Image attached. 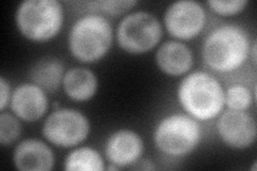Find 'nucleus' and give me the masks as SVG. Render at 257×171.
Listing matches in <instances>:
<instances>
[{"label":"nucleus","instance_id":"nucleus-1","mask_svg":"<svg viewBox=\"0 0 257 171\" xmlns=\"http://www.w3.org/2000/svg\"><path fill=\"white\" fill-rule=\"evenodd\" d=\"M203 58L215 72L235 71L245 61L248 39L245 31L235 25H224L208 35L203 44Z\"/></svg>","mask_w":257,"mask_h":171},{"label":"nucleus","instance_id":"nucleus-2","mask_svg":"<svg viewBox=\"0 0 257 171\" xmlns=\"http://www.w3.org/2000/svg\"><path fill=\"white\" fill-rule=\"evenodd\" d=\"M178 99L191 116L198 120H210L221 112L225 93L214 77L205 72H195L181 81Z\"/></svg>","mask_w":257,"mask_h":171},{"label":"nucleus","instance_id":"nucleus-3","mask_svg":"<svg viewBox=\"0 0 257 171\" xmlns=\"http://www.w3.org/2000/svg\"><path fill=\"white\" fill-rule=\"evenodd\" d=\"M112 41L109 22L99 14H87L71 29L70 51L82 62H94L106 55Z\"/></svg>","mask_w":257,"mask_h":171},{"label":"nucleus","instance_id":"nucleus-4","mask_svg":"<svg viewBox=\"0 0 257 171\" xmlns=\"http://www.w3.org/2000/svg\"><path fill=\"white\" fill-rule=\"evenodd\" d=\"M63 23L62 6L56 0H26L16 12V25L32 41H46L58 34Z\"/></svg>","mask_w":257,"mask_h":171},{"label":"nucleus","instance_id":"nucleus-5","mask_svg":"<svg viewBox=\"0 0 257 171\" xmlns=\"http://www.w3.org/2000/svg\"><path fill=\"white\" fill-rule=\"evenodd\" d=\"M202 131L197 122L186 115L164 118L157 126L155 141L160 151L171 156H184L199 143Z\"/></svg>","mask_w":257,"mask_h":171},{"label":"nucleus","instance_id":"nucleus-6","mask_svg":"<svg viewBox=\"0 0 257 171\" xmlns=\"http://www.w3.org/2000/svg\"><path fill=\"white\" fill-rule=\"evenodd\" d=\"M162 37V26L157 16L139 11L126 15L117 29L118 43L130 54H144L152 50Z\"/></svg>","mask_w":257,"mask_h":171},{"label":"nucleus","instance_id":"nucleus-7","mask_svg":"<svg viewBox=\"0 0 257 171\" xmlns=\"http://www.w3.org/2000/svg\"><path fill=\"white\" fill-rule=\"evenodd\" d=\"M90 131V124L82 112L71 108L54 111L44 122L42 133L55 145L69 148L84 141Z\"/></svg>","mask_w":257,"mask_h":171},{"label":"nucleus","instance_id":"nucleus-8","mask_svg":"<svg viewBox=\"0 0 257 171\" xmlns=\"http://www.w3.org/2000/svg\"><path fill=\"white\" fill-rule=\"evenodd\" d=\"M206 22L203 7L192 0H181L167 8L165 26L170 34L178 39L189 40L202 31Z\"/></svg>","mask_w":257,"mask_h":171},{"label":"nucleus","instance_id":"nucleus-9","mask_svg":"<svg viewBox=\"0 0 257 171\" xmlns=\"http://www.w3.org/2000/svg\"><path fill=\"white\" fill-rule=\"evenodd\" d=\"M218 132L222 140L235 149H245L256 139V122L243 110L225 111L218 121Z\"/></svg>","mask_w":257,"mask_h":171},{"label":"nucleus","instance_id":"nucleus-10","mask_svg":"<svg viewBox=\"0 0 257 171\" xmlns=\"http://www.w3.org/2000/svg\"><path fill=\"white\" fill-rule=\"evenodd\" d=\"M11 108L23 120L37 121L48 108L46 93L35 84H23L15 89L11 96Z\"/></svg>","mask_w":257,"mask_h":171},{"label":"nucleus","instance_id":"nucleus-11","mask_svg":"<svg viewBox=\"0 0 257 171\" xmlns=\"http://www.w3.org/2000/svg\"><path fill=\"white\" fill-rule=\"evenodd\" d=\"M143 150L144 143L139 134L130 129H120L109 136L105 154L111 164L124 167L138 160Z\"/></svg>","mask_w":257,"mask_h":171},{"label":"nucleus","instance_id":"nucleus-12","mask_svg":"<svg viewBox=\"0 0 257 171\" xmlns=\"http://www.w3.org/2000/svg\"><path fill=\"white\" fill-rule=\"evenodd\" d=\"M15 167L22 171H48L54 168V153L46 143L26 139L16 146L13 153Z\"/></svg>","mask_w":257,"mask_h":171},{"label":"nucleus","instance_id":"nucleus-13","mask_svg":"<svg viewBox=\"0 0 257 171\" xmlns=\"http://www.w3.org/2000/svg\"><path fill=\"white\" fill-rule=\"evenodd\" d=\"M156 60L159 68L168 75L178 76L190 71L193 55L190 48L177 41H167L160 46Z\"/></svg>","mask_w":257,"mask_h":171},{"label":"nucleus","instance_id":"nucleus-14","mask_svg":"<svg viewBox=\"0 0 257 171\" xmlns=\"http://www.w3.org/2000/svg\"><path fill=\"white\" fill-rule=\"evenodd\" d=\"M63 89L74 101L91 99L98 89V79L94 73L85 68L70 69L63 76Z\"/></svg>","mask_w":257,"mask_h":171},{"label":"nucleus","instance_id":"nucleus-15","mask_svg":"<svg viewBox=\"0 0 257 171\" xmlns=\"http://www.w3.org/2000/svg\"><path fill=\"white\" fill-rule=\"evenodd\" d=\"M63 64L55 58H46L37 62L30 70V79L44 91L55 92L63 80Z\"/></svg>","mask_w":257,"mask_h":171},{"label":"nucleus","instance_id":"nucleus-16","mask_svg":"<svg viewBox=\"0 0 257 171\" xmlns=\"http://www.w3.org/2000/svg\"><path fill=\"white\" fill-rule=\"evenodd\" d=\"M64 168L66 170L101 171L104 169V162L98 151L84 146L69 154Z\"/></svg>","mask_w":257,"mask_h":171},{"label":"nucleus","instance_id":"nucleus-17","mask_svg":"<svg viewBox=\"0 0 257 171\" xmlns=\"http://www.w3.org/2000/svg\"><path fill=\"white\" fill-rule=\"evenodd\" d=\"M252 102V94L244 86L234 85L225 93V103L232 110H245L250 107Z\"/></svg>","mask_w":257,"mask_h":171},{"label":"nucleus","instance_id":"nucleus-18","mask_svg":"<svg viewBox=\"0 0 257 171\" xmlns=\"http://www.w3.org/2000/svg\"><path fill=\"white\" fill-rule=\"evenodd\" d=\"M21 132L20 121L14 116L7 112L0 115V143L3 145L12 144L19 139Z\"/></svg>","mask_w":257,"mask_h":171},{"label":"nucleus","instance_id":"nucleus-19","mask_svg":"<svg viewBox=\"0 0 257 171\" xmlns=\"http://www.w3.org/2000/svg\"><path fill=\"white\" fill-rule=\"evenodd\" d=\"M209 7L221 15H234L242 11L247 5L246 0H228V2H222V0H211L208 2Z\"/></svg>","mask_w":257,"mask_h":171},{"label":"nucleus","instance_id":"nucleus-20","mask_svg":"<svg viewBox=\"0 0 257 171\" xmlns=\"http://www.w3.org/2000/svg\"><path fill=\"white\" fill-rule=\"evenodd\" d=\"M89 5L108 14H121L130 10L136 5V2H133V0H121V2L120 0H107V2L89 3Z\"/></svg>","mask_w":257,"mask_h":171},{"label":"nucleus","instance_id":"nucleus-21","mask_svg":"<svg viewBox=\"0 0 257 171\" xmlns=\"http://www.w3.org/2000/svg\"><path fill=\"white\" fill-rule=\"evenodd\" d=\"M10 99V87L4 76L0 77V108L4 110Z\"/></svg>","mask_w":257,"mask_h":171}]
</instances>
